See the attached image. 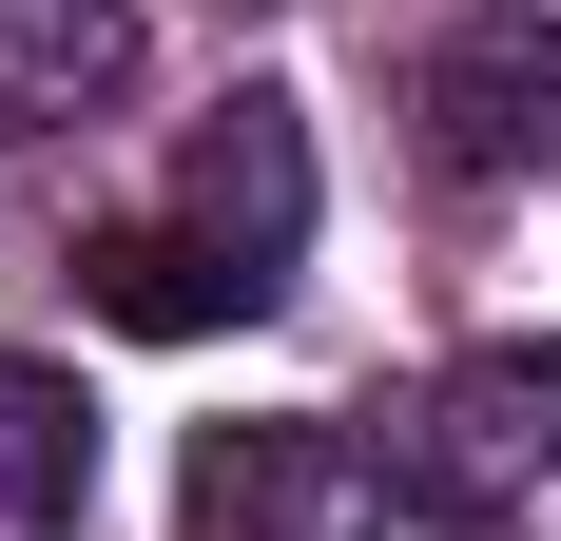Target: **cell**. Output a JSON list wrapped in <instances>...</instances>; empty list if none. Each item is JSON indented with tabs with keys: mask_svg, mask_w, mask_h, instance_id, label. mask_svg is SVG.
Instances as JSON below:
<instances>
[{
	"mask_svg": "<svg viewBox=\"0 0 561 541\" xmlns=\"http://www.w3.org/2000/svg\"><path fill=\"white\" fill-rule=\"evenodd\" d=\"M388 484L446 503V522H504L523 484H561V348H465V368L388 426Z\"/></svg>",
	"mask_w": 561,
	"mask_h": 541,
	"instance_id": "6da1fadb",
	"label": "cell"
},
{
	"mask_svg": "<svg viewBox=\"0 0 561 541\" xmlns=\"http://www.w3.org/2000/svg\"><path fill=\"white\" fill-rule=\"evenodd\" d=\"M174 232H214L232 270H290L310 252V116L290 97H214L194 156H174Z\"/></svg>",
	"mask_w": 561,
	"mask_h": 541,
	"instance_id": "7a4b0ae2",
	"label": "cell"
},
{
	"mask_svg": "<svg viewBox=\"0 0 561 541\" xmlns=\"http://www.w3.org/2000/svg\"><path fill=\"white\" fill-rule=\"evenodd\" d=\"M542 116H561V39L542 20H465V39L426 58V156L446 174H523Z\"/></svg>",
	"mask_w": 561,
	"mask_h": 541,
	"instance_id": "3957f363",
	"label": "cell"
},
{
	"mask_svg": "<svg viewBox=\"0 0 561 541\" xmlns=\"http://www.w3.org/2000/svg\"><path fill=\"white\" fill-rule=\"evenodd\" d=\"M78 290H98V329H136V348H194V329L272 310V270H232L214 232H98V252H78Z\"/></svg>",
	"mask_w": 561,
	"mask_h": 541,
	"instance_id": "277c9868",
	"label": "cell"
},
{
	"mask_svg": "<svg viewBox=\"0 0 561 541\" xmlns=\"http://www.w3.org/2000/svg\"><path fill=\"white\" fill-rule=\"evenodd\" d=\"M78 503H98V406H78V368L0 348V541H58Z\"/></svg>",
	"mask_w": 561,
	"mask_h": 541,
	"instance_id": "5b68a950",
	"label": "cell"
},
{
	"mask_svg": "<svg viewBox=\"0 0 561 541\" xmlns=\"http://www.w3.org/2000/svg\"><path fill=\"white\" fill-rule=\"evenodd\" d=\"M136 97V0H0V116Z\"/></svg>",
	"mask_w": 561,
	"mask_h": 541,
	"instance_id": "8992f818",
	"label": "cell"
},
{
	"mask_svg": "<svg viewBox=\"0 0 561 541\" xmlns=\"http://www.w3.org/2000/svg\"><path fill=\"white\" fill-rule=\"evenodd\" d=\"M330 503V426H214L194 445V541H290Z\"/></svg>",
	"mask_w": 561,
	"mask_h": 541,
	"instance_id": "52a82bcc",
	"label": "cell"
}]
</instances>
